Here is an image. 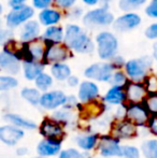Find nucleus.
<instances>
[{"mask_svg": "<svg viewBox=\"0 0 157 158\" xmlns=\"http://www.w3.org/2000/svg\"><path fill=\"white\" fill-rule=\"evenodd\" d=\"M24 1H25V0H10V6H12L13 9L19 8V6H23Z\"/></svg>", "mask_w": 157, "mask_h": 158, "instance_id": "nucleus-46", "label": "nucleus"}, {"mask_svg": "<svg viewBox=\"0 0 157 158\" xmlns=\"http://www.w3.org/2000/svg\"><path fill=\"white\" fill-rule=\"evenodd\" d=\"M56 1L57 4L63 6V8H70L76 3V0H56Z\"/></svg>", "mask_w": 157, "mask_h": 158, "instance_id": "nucleus-44", "label": "nucleus"}, {"mask_svg": "<svg viewBox=\"0 0 157 158\" xmlns=\"http://www.w3.org/2000/svg\"><path fill=\"white\" fill-rule=\"evenodd\" d=\"M52 0H32V3H34L35 8L38 9H45L48 8L51 4Z\"/></svg>", "mask_w": 157, "mask_h": 158, "instance_id": "nucleus-43", "label": "nucleus"}, {"mask_svg": "<svg viewBox=\"0 0 157 158\" xmlns=\"http://www.w3.org/2000/svg\"><path fill=\"white\" fill-rule=\"evenodd\" d=\"M51 72L56 80L65 81V80H68V77L71 75V69L68 64L64 63H57L53 64L52 68H51Z\"/></svg>", "mask_w": 157, "mask_h": 158, "instance_id": "nucleus-25", "label": "nucleus"}, {"mask_svg": "<svg viewBox=\"0 0 157 158\" xmlns=\"http://www.w3.org/2000/svg\"><path fill=\"white\" fill-rule=\"evenodd\" d=\"M126 118L134 124L137 127L147 126L151 114L145 108V106L140 103H129L126 106Z\"/></svg>", "mask_w": 157, "mask_h": 158, "instance_id": "nucleus-4", "label": "nucleus"}, {"mask_svg": "<svg viewBox=\"0 0 157 158\" xmlns=\"http://www.w3.org/2000/svg\"><path fill=\"white\" fill-rule=\"evenodd\" d=\"M28 153V148H19L16 150V155H19V156H25V155H27Z\"/></svg>", "mask_w": 157, "mask_h": 158, "instance_id": "nucleus-47", "label": "nucleus"}, {"mask_svg": "<svg viewBox=\"0 0 157 158\" xmlns=\"http://www.w3.org/2000/svg\"><path fill=\"white\" fill-rule=\"evenodd\" d=\"M141 19L139 15L134 14V13H128L123 16L118 17L116 21H114V29L118 31H128L134 28H136L138 25H140Z\"/></svg>", "mask_w": 157, "mask_h": 158, "instance_id": "nucleus-16", "label": "nucleus"}, {"mask_svg": "<svg viewBox=\"0 0 157 158\" xmlns=\"http://www.w3.org/2000/svg\"><path fill=\"white\" fill-rule=\"evenodd\" d=\"M111 135L119 140L132 139L137 135V126L127 118L119 119L111 127Z\"/></svg>", "mask_w": 157, "mask_h": 158, "instance_id": "nucleus-8", "label": "nucleus"}, {"mask_svg": "<svg viewBox=\"0 0 157 158\" xmlns=\"http://www.w3.org/2000/svg\"><path fill=\"white\" fill-rule=\"evenodd\" d=\"M17 85H19V81H17L16 79H14L13 77L2 75V77H0V90H1V92L12 89V88L16 87Z\"/></svg>", "mask_w": 157, "mask_h": 158, "instance_id": "nucleus-33", "label": "nucleus"}, {"mask_svg": "<svg viewBox=\"0 0 157 158\" xmlns=\"http://www.w3.org/2000/svg\"><path fill=\"white\" fill-rule=\"evenodd\" d=\"M43 38L45 40H48V41L52 42V43H59V42H61V40L64 38L63 29L60 27L52 25L45 30Z\"/></svg>", "mask_w": 157, "mask_h": 158, "instance_id": "nucleus-27", "label": "nucleus"}, {"mask_svg": "<svg viewBox=\"0 0 157 158\" xmlns=\"http://www.w3.org/2000/svg\"><path fill=\"white\" fill-rule=\"evenodd\" d=\"M147 0H119V8L123 11H130L139 8L145 3Z\"/></svg>", "mask_w": 157, "mask_h": 158, "instance_id": "nucleus-34", "label": "nucleus"}, {"mask_svg": "<svg viewBox=\"0 0 157 158\" xmlns=\"http://www.w3.org/2000/svg\"><path fill=\"white\" fill-rule=\"evenodd\" d=\"M114 17L113 14L110 13L107 9H96L89 11L84 16L83 23L87 27H97V26H108L112 24Z\"/></svg>", "mask_w": 157, "mask_h": 158, "instance_id": "nucleus-6", "label": "nucleus"}, {"mask_svg": "<svg viewBox=\"0 0 157 158\" xmlns=\"http://www.w3.org/2000/svg\"><path fill=\"white\" fill-rule=\"evenodd\" d=\"M53 118L56 119L57 122L61 124H67V123H71L74 118V114L72 113V111L70 109H61L58 110L53 114Z\"/></svg>", "mask_w": 157, "mask_h": 158, "instance_id": "nucleus-30", "label": "nucleus"}, {"mask_svg": "<svg viewBox=\"0 0 157 158\" xmlns=\"http://www.w3.org/2000/svg\"><path fill=\"white\" fill-rule=\"evenodd\" d=\"M114 67L108 63H97L89 66L85 70L84 74L88 79L100 82H109L113 77Z\"/></svg>", "mask_w": 157, "mask_h": 158, "instance_id": "nucleus-7", "label": "nucleus"}, {"mask_svg": "<svg viewBox=\"0 0 157 158\" xmlns=\"http://www.w3.org/2000/svg\"><path fill=\"white\" fill-rule=\"evenodd\" d=\"M68 57H69V52L66 48V46L54 43L48 46V48L45 51L44 60L48 64H57L65 61Z\"/></svg>", "mask_w": 157, "mask_h": 158, "instance_id": "nucleus-14", "label": "nucleus"}, {"mask_svg": "<svg viewBox=\"0 0 157 158\" xmlns=\"http://www.w3.org/2000/svg\"><path fill=\"white\" fill-rule=\"evenodd\" d=\"M152 61L149 57H143L140 59H132L126 64L127 75L134 82H140L147 77V70L150 69Z\"/></svg>", "mask_w": 157, "mask_h": 158, "instance_id": "nucleus-2", "label": "nucleus"}, {"mask_svg": "<svg viewBox=\"0 0 157 158\" xmlns=\"http://www.w3.org/2000/svg\"><path fill=\"white\" fill-rule=\"evenodd\" d=\"M40 133L48 139H63L65 130L61 123L54 118H45L40 125Z\"/></svg>", "mask_w": 157, "mask_h": 158, "instance_id": "nucleus-9", "label": "nucleus"}, {"mask_svg": "<svg viewBox=\"0 0 157 158\" xmlns=\"http://www.w3.org/2000/svg\"><path fill=\"white\" fill-rule=\"evenodd\" d=\"M141 152L144 158H157V140L145 141L141 146Z\"/></svg>", "mask_w": 157, "mask_h": 158, "instance_id": "nucleus-29", "label": "nucleus"}, {"mask_svg": "<svg viewBox=\"0 0 157 158\" xmlns=\"http://www.w3.org/2000/svg\"><path fill=\"white\" fill-rule=\"evenodd\" d=\"M0 67L6 72L16 74L21 69V64L17 58V55H14L10 51H4L0 55Z\"/></svg>", "mask_w": 157, "mask_h": 158, "instance_id": "nucleus-17", "label": "nucleus"}, {"mask_svg": "<svg viewBox=\"0 0 157 158\" xmlns=\"http://www.w3.org/2000/svg\"><path fill=\"white\" fill-rule=\"evenodd\" d=\"M45 56V51L44 46L39 42L30 43L26 48V56L25 60H34V61H41Z\"/></svg>", "mask_w": 157, "mask_h": 158, "instance_id": "nucleus-22", "label": "nucleus"}, {"mask_svg": "<svg viewBox=\"0 0 157 158\" xmlns=\"http://www.w3.org/2000/svg\"><path fill=\"white\" fill-rule=\"evenodd\" d=\"M122 157L123 158H139L140 151L132 145H122Z\"/></svg>", "mask_w": 157, "mask_h": 158, "instance_id": "nucleus-35", "label": "nucleus"}, {"mask_svg": "<svg viewBox=\"0 0 157 158\" xmlns=\"http://www.w3.org/2000/svg\"><path fill=\"white\" fill-rule=\"evenodd\" d=\"M144 85L147 94H157V77H150L145 79Z\"/></svg>", "mask_w": 157, "mask_h": 158, "instance_id": "nucleus-38", "label": "nucleus"}, {"mask_svg": "<svg viewBox=\"0 0 157 158\" xmlns=\"http://www.w3.org/2000/svg\"><path fill=\"white\" fill-rule=\"evenodd\" d=\"M4 119L6 122H9L12 125H15L22 129H27V130H32V129H36V123L29 121L27 118H24L23 116L17 114H13V113H8V114L4 115Z\"/></svg>", "mask_w": 157, "mask_h": 158, "instance_id": "nucleus-23", "label": "nucleus"}, {"mask_svg": "<svg viewBox=\"0 0 157 158\" xmlns=\"http://www.w3.org/2000/svg\"><path fill=\"white\" fill-rule=\"evenodd\" d=\"M61 139H48L45 138L38 144V154L44 157H53L60 153Z\"/></svg>", "mask_w": 157, "mask_h": 158, "instance_id": "nucleus-15", "label": "nucleus"}, {"mask_svg": "<svg viewBox=\"0 0 157 158\" xmlns=\"http://www.w3.org/2000/svg\"><path fill=\"white\" fill-rule=\"evenodd\" d=\"M103 100L109 104L123 106L124 102L127 101V95L126 90L124 89V86L113 85V87H111L107 92Z\"/></svg>", "mask_w": 157, "mask_h": 158, "instance_id": "nucleus-19", "label": "nucleus"}, {"mask_svg": "<svg viewBox=\"0 0 157 158\" xmlns=\"http://www.w3.org/2000/svg\"><path fill=\"white\" fill-rule=\"evenodd\" d=\"M76 106H78V99H76L74 96H69V97H67L66 103L64 104V108L72 110V109L76 108Z\"/></svg>", "mask_w": 157, "mask_h": 158, "instance_id": "nucleus-42", "label": "nucleus"}, {"mask_svg": "<svg viewBox=\"0 0 157 158\" xmlns=\"http://www.w3.org/2000/svg\"><path fill=\"white\" fill-rule=\"evenodd\" d=\"M35 82H36V86L38 87V89L42 90V92H46V90L53 85L52 77L46 74V73H43V72L35 80Z\"/></svg>", "mask_w": 157, "mask_h": 158, "instance_id": "nucleus-31", "label": "nucleus"}, {"mask_svg": "<svg viewBox=\"0 0 157 158\" xmlns=\"http://www.w3.org/2000/svg\"><path fill=\"white\" fill-rule=\"evenodd\" d=\"M40 33L39 24L36 21H30L25 24L23 30L21 33V39L24 42H29L31 40L36 39Z\"/></svg>", "mask_w": 157, "mask_h": 158, "instance_id": "nucleus-24", "label": "nucleus"}, {"mask_svg": "<svg viewBox=\"0 0 157 158\" xmlns=\"http://www.w3.org/2000/svg\"><path fill=\"white\" fill-rule=\"evenodd\" d=\"M24 137V130L15 125H4L0 127V140L6 145L13 146Z\"/></svg>", "mask_w": 157, "mask_h": 158, "instance_id": "nucleus-12", "label": "nucleus"}, {"mask_svg": "<svg viewBox=\"0 0 157 158\" xmlns=\"http://www.w3.org/2000/svg\"><path fill=\"white\" fill-rule=\"evenodd\" d=\"M151 115H157V94H147L142 101Z\"/></svg>", "mask_w": 157, "mask_h": 158, "instance_id": "nucleus-32", "label": "nucleus"}, {"mask_svg": "<svg viewBox=\"0 0 157 158\" xmlns=\"http://www.w3.org/2000/svg\"><path fill=\"white\" fill-rule=\"evenodd\" d=\"M110 82L113 83V85L124 86L127 84V77H126V75L122 71H118V72L113 73V77H112Z\"/></svg>", "mask_w": 157, "mask_h": 158, "instance_id": "nucleus-37", "label": "nucleus"}, {"mask_svg": "<svg viewBox=\"0 0 157 158\" xmlns=\"http://www.w3.org/2000/svg\"><path fill=\"white\" fill-rule=\"evenodd\" d=\"M126 95L129 103H140L147 96V90L144 84L139 82H128L126 84Z\"/></svg>", "mask_w": 157, "mask_h": 158, "instance_id": "nucleus-13", "label": "nucleus"}, {"mask_svg": "<svg viewBox=\"0 0 157 158\" xmlns=\"http://www.w3.org/2000/svg\"><path fill=\"white\" fill-rule=\"evenodd\" d=\"M58 158H84V155L76 148H68V150L60 151Z\"/></svg>", "mask_w": 157, "mask_h": 158, "instance_id": "nucleus-36", "label": "nucleus"}, {"mask_svg": "<svg viewBox=\"0 0 157 158\" xmlns=\"http://www.w3.org/2000/svg\"><path fill=\"white\" fill-rule=\"evenodd\" d=\"M147 127L153 135H157V115H151V118L147 123Z\"/></svg>", "mask_w": 157, "mask_h": 158, "instance_id": "nucleus-40", "label": "nucleus"}, {"mask_svg": "<svg viewBox=\"0 0 157 158\" xmlns=\"http://www.w3.org/2000/svg\"><path fill=\"white\" fill-rule=\"evenodd\" d=\"M99 137L97 133H92V135H79L76 139V142L80 148L84 151H93L98 146Z\"/></svg>", "mask_w": 157, "mask_h": 158, "instance_id": "nucleus-21", "label": "nucleus"}, {"mask_svg": "<svg viewBox=\"0 0 157 158\" xmlns=\"http://www.w3.org/2000/svg\"><path fill=\"white\" fill-rule=\"evenodd\" d=\"M153 48H154V57H155V59L157 60V43L154 44Z\"/></svg>", "mask_w": 157, "mask_h": 158, "instance_id": "nucleus-49", "label": "nucleus"}, {"mask_svg": "<svg viewBox=\"0 0 157 158\" xmlns=\"http://www.w3.org/2000/svg\"><path fill=\"white\" fill-rule=\"evenodd\" d=\"M21 96L26 100L27 102H29L32 106H37L40 104V99H41V95L40 92L36 88H23L21 92Z\"/></svg>", "mask_w": 157, "mask_h": 158, "instance_id": "nucleus-28", "label": "nucleus"}, {"mask_svg": "<svg viewBox=\"0 0 157 158\" xmlns=\"http://www.w3.org/2000/svg\"><path fill=\"white\" fill-rule=\"evenodd\" d=\"M145 12L149 16L157 19V0H152L151 3L147 6Z\"/></svg>", "mask_w": 157, "mask_h": 158, "instance_id": "nucleus-39", "label": "nucleus"}, {"mask_svg": "<svg viewBox=\"0 0 157 158\" xmlns=\"http://www.w3.org/2000/svg\"><path fill=\"white\" fill-rule=\"evenodd\" d=\"M36 158H48V157H44V156H39V157H36Z\"/></svg>", "mask_w": 157, "mask_h": 158, "instance_id": "nucleus-50", "label": "nucleus"}, {"mask_svg": "<svg viewBox=\"0 0 157 158\" xmlns=\"http://www.w3.org/2000/svg\"><path fill=\"white\" fill-rule=\"evenodd\" d=\"M67 83H68V85L71 86V87H76L79 84V79L76 77H73V75H70L67 80Z\"/></svg>", "mask_w": 157, "mask_h": 158, "instance_id": "nucleus-45", "label": "nucleus"}, {"mask_svg": "<svg viewBox=\"0 0 157 158\" xmlns=\"http://www.w3.org/2000/svg\"><path fill=\"white\" fill-rule=\"evenodd\" d=\"M34 15V10L28 6H22L19 8H15L11 11L6 16V25L10 28L17 27L28 21Z\"/></svg>", "mask_w": 157, "mask_h": 158, "instance_id": "nucleus-11", "label": "nucleus"}, {"mask_svg": "<svg viewBox=\"0 0 157 158\" xmlns=\"http://www.w3.org/2000/svg\"><path fill=\"white\" fill-rule=\"evenodd\" d=\"M98 54L101 59H110L118 51V40L112 33L101 32L97 37Z\"/></svg>", "mask_w": 157, "mask_h": 158, "instance_id": "nucleus-3", "label": "nucleus"}, {"mask_svg": "<svg viewBox=\"0 0 157 158\" xmlns=\"http://www.w3.org/2000/svg\"><path fill=\"white\" fill-rule=\"evenodd\" d=\"M99 96V88L94 82L84 81L79 88V99L83 103L95 101Z\"/></svg>", "mask_w": 157, "mask_h": 158, "instance_id": "nucleus-18", "label": "nucleus"}, {"mask_svg": "<svg viewBox=\"0 0 157 158\" xmlns=\"http://www.w3.org/2000/svg\"><path fill=\"white\" fill-rule=\"evenodd\" d=\"M39 19H40V22H41L43 25L52 26L60 21V13L55 10L46 9V10H43L40 13Z\"/></svg>", "mask_w": 157, "mask_h": 158, "instance_id": "nucleus-26", "label": "nucleus"}, {"mask_svg": "<svg viewBox=\"0 0 157 158\" xmlns=\"http://www.w3.org/2000/svg\"><path fill=\"white\" fill-rule=\"evenodd\" d=\"M67 100V96L61 90H53L41 95L40 106L45 110H56L59 106H64Z\"/></svg>", "mask_w": 157, "mask_h": 158, "instance_id": "nucleus-10", "label": "nucleus"}, {"mask_svg": "<svg viewBox=\"0 0 157 158\" xmlns=\"http://www.w3.org/2000/svg\"><path fill=\"white\" fill-rule=\"evenodd\" d=\"M65 43L68 48H72L78 53L87 54L94 50L93 42L82 29L76 25L67 26L65 35Z\"/></svg>", "mask_w": 157, "mask_h": 158, "instance_id": "nucleus-1", "label": "nucleus"}, {"mask_svg": "<svg viewBox=\"0 0 157 158\" xmlns=\"http://www.w3.org/2000/svg\"><path fill=\"white\" fill-rule=\"evenodd\" d=\"M84 2H85L86 4H88V6H94V4L98 3L99 0H83Z\"/></svg>", "mask_w": 157, "mask_h": 158, "instance_id": "nucleus-48", "label": "nucleus"}, {"mask_svg": "<svg viewBox=\"0 0 157 158\" xmlns=\"http://www.w3.org/2000/svg\"><path fill=\"white\" fill-rule=\"evenodd\" d=\"M145 35L149 39H156L157 38V23L152 24L147 30H145Z\"/></svg>", "mask_w": 157, "mask_h": 158, "instance_id": "nucleus-41", "label": "nucleus"}, {"mask_svg": "<svg viewBox=\"0 0 157 158\" xmlns=\"http://www.w3.org/2000/svg\"><path fill=\"white\" fill-rule=\"evenodd\" d=\"M24 68V75L27 80L32 81L43 72L44 64L41 61H34V60H25L23 64Z\"/></svg>", "mask_w": 157, "mask_h": 158, "instance_id": "nucleus-20", "label": "nucleus"}, {"mask_svg": "<svg viewBox=\"0 0 157 158\" xmlns=\"http://www.w3.org/2000/svg\"><path fill=\"white\" fill-rule=\"evenodd\" d=\"M119 141L121 140L113 137L112 135H101L97 146L101 156L105 158L122 157V145L119 144Z\"/></svg>", "mask_w": 157, "mask_h": 158, "instance_id": "nucleus-5", "label": "nucleus"}]
</instances>
